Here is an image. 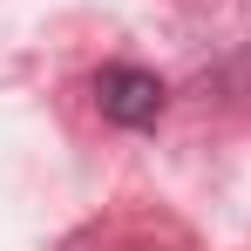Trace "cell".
Returning <instances> with one entry per match:
<instances>
[{
	"label": "cell",
	"mask_w": 251,
	"mask_h": 251,
	"mask_svg": "<svg viewBox=\"0 0 251 251\" xmlns=\"http://www.w3.org/2000/svg\"><path fill=\"white\" fill-rule=\"evenodd\" d=\"M95 109L116 129H156V116L170 109V88L156 68H136V61H109L95 75Z\"/></svg>",
	"instance_id": "obj_1"
}]
</instances>
